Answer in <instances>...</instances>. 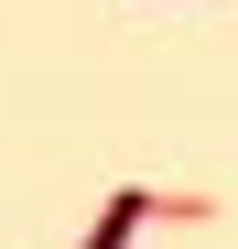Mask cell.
Returning <instances> with one entry per match:
<instances>
[{
    "label": "cell",
    "instance_id": "cell-1",
    "mask_svg": "<svg viewBox=\"0 0 238 249\" xmlns=\"http://www.w3.org/2000/svg\"><path fill=\"white\" fill-rule=\"evenodd\" d=\"M152 217H163V206H152V184H119V195L98 206V228H87V238H76V249H130V238H141Z\"/></svg>",
    "mask_w": 238,
    "mask_h": 249
}]
</instances>
